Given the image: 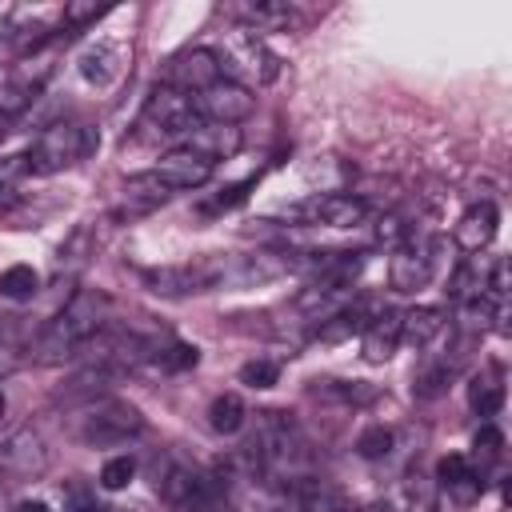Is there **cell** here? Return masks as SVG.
<instances>
[{
    "label": "cell",
    "mask_w": 512,
    "mask_h": 512,
    "mask_svg": "<svg viewBox=\"0 0 512 512\" xmlns=\"http://www.w3.org/2000/svg\"><path fill=\"white\" fill-rule=\"evenodd\" d=\"M40 292V276L32 264H12L0 272V296L8 300H32Z\"/></svg>",
    "instance_id": "26"
},
{
    "label": "cell",
    "mask_w": 512,
    "mask_h": 512,
    "mask_svg": "<svg viewBox=\"0 0 512 512\" xmlns=\"http://www.w3.org/2000/svg\"><path fill=\"white\" fill-rule=\"evenodd\" d=\"M356 452H360L364 460H384V456L392 452V432H388L384 424L364 428V432L356 436Z\"/></svg>",
    "instance_id": "28"
},
{
    "label": "cell",
    "mask_w": 512,
    "mask_h": 512,
    "mask_svg": "<svg viewBox=\"0 0 512 512\" xmlns=\"http://www.w3.org/2000/svg\"><path fill=\"white\" fill-rule=\"evenodd\" d=\"M16 512H52V508H48L44 500H20V504H16Z\"/></svg>",
    "instance_id": "37"
},
{
    "label": "cell",
    "mask_w": 512,
    "mask_h": 512,
    "mask_svg": "<svg viewBox=\"0 0 512 512\" xmlns=\"http://www.w3.org/2000/svg\"><path fill=\"white\" fill-rule=\"evenodd\" d=\"M132 476H136V460H132V456H112V460L100 468V488L120 492V488L132 484Z\"/></svg>",
    "instance_id": "29"
},
{
    "label": "cell",
    "mask_w": 512,
    "mask_h": 512,
    "mask_svg": "<svg viewBox=\"0 0 512 512\" xmlns=\"http://www.w3.org/2000/svg\"><path fill=\"white\" fill-rule=\"evenodd\" d=\"M100 16H104V8H100V4H68V8H64V16H60V28L72 36V32L88 28L92 20H100Z\"/></svg>",
    "instance_id": "34"
},
{
    "label": "cell",
    "mask_w": 512,
    "mask_h": 512,
    "mask_svg": "<svg viewBox=\"0 0 512 512\" xmlns=\"http://www.w3.org/2000/svg\"><path fill=\"white\" fill-rule=\"evenodd\" d=\"M504 376H500V368L496 364H484L476 376H472V384H468V404H472V412H480V416H496L500 412V404H504V384H500Z\"/></svg>",
    "instance_id": "21"
},
{
    "label": "cell",
    "mask_w": 512,
    "mask_h": 512,
    "mask_svg": "<svg viewBox=\"0 0 512 512\" xmlns=\"http://www.w3.org/2000/svg\"><path fill=\"white\" fill-rule=\"evenodd\" d=\"M192 108H196V116H200L204 124H232V128H236L240 120L252 116L256 96H252V88H244V84L220 76L216 84H208L204 92L192 96Z\"/></svg>",
    "instance_id": "8"
},
{
    "label": "cell",
    "mask_w": 512,
    "mask_h": 512,
    "mask_svg": "<svg viewBox=\"0 0 512 512\" xmlns=\"http://www.w3.org/2000/svg\"><path fill=\"white\" fill-rule=\"evenodd\" d=\"M188 148L204 152L212 164H216V160H228V156L240 148V128H232V124H200V128L188 136Z\"/></svg>",
    "instance_id": "20"
},
{
    "label": "cell",
    "mask_w": 512,
    "mask_h": 512,
    "mask_svg": "<svg viewBox=\"0 0 512 512\" xmlns=\"http://www.w3.org/2000/svg\"><path fill=\"white\" fill-rule=\"evenodd\" d=\"M76 440L88 448H104V444H124L128 436L144 432V416L136 404L128 400H112V396H96L80 408L76 424H72Z\"/></svg>",
    "instance_id": "6"
},
{
    "label": "cell",
    "mask_w": 512,
    "mask_h": 512,
    "mask_svg": "<svg viewBox=\"0 0 512 512\" xmlns=\"http://www.w3.org/2000/svg\"><path fill=\"white\" fill-rule=\"evenodd\" d=\"M252 452H256V460H260L264 480L296 484V480H304L308 468H312V444H308L304 428H300L288 412H260V416H256Z\"/></svg>",
    "instance_id": "2"
},
{
    "label": "cell",
    "mask_w": 512,
    "mask_h": 512,
    "mask_svg": "<svg viewBox=\"0 0 512 512\" xmlns=\"http://www.w3.org/2000/svg\"><path fill=\"white\" fill-rule=\"evenodd\" d=\"M4 408H8V400H4V392H0V416H4Z\"/></svg>",
    "instance_id": "38"
},
{
    "label": "cell",
    "mask_w": 512,
    "mask_h": 512,
    "mask_svg": "<svg viewBox=\"0 0 512 512\" xmlns=\"http://www.w3.org/2000/svg\"><path fill=\"white\" fill-rule=\"evenodd\" d=\"M204 120L196 116L192 108V96L168 88V84H156L140 108V120H136V144H156V140H180V136H192Z\"/></svg>",
    "instance_id": "4"
},
{
    "label": "cell",
    "mask_w": 512,
    "mask_h": 512,
    "mask_svg": "<svg viewBox=\"0 0 512 512\" xmlns=\"http://www.w3.org/2000/svg\"><path fill=\"white\" fill-rule=\"evenodd\" d=\"M104 512H116V508H104Z\"/></svg>",
    "instance_id": "39"
},
{
    "label": "cell",
    "mask_w": 512,
    "mask_h": 512,
    "mask_svg": "<svg viewBox=\"0 0 512 512\" xmlns=\"http://www.w3.org/2000/svg\"><path fill=\"white\" fill-rule=\"evenodd\" d=\"M168 196H172V188L160 184L152 172H140V176H128L124 180V212H152Z\"/></svg>",
    "instance_id": "22"
},
{
    "label": "cell",
    "mask_w": 512,
    "mask_h": 512,
    "mask_svg": "<svg viewBox=\"0 0 512 512\" xmlns=\"http://www.w3.org/2000/svg\"><path fill=\"white\" fill-rule=\"evenodd\" d=\"M216 52V60H220V76L224 80H236V84H268V80H276V72H280V60L264 48V40L260 36H252V32H244V28H236L228 40H224V48H212Z\"/></svg>",
    "instance_id": "7"
},
{
    "label": "cell",
    "mask_w": 512,
    "mask_h": 512,
    "mask_svg": "<svg viewBox=\"0 0 512 512\" xmlns=\"http://www.w3.org/2000/svg\"><path fill=\"white\" fill-rule=\"evenodd\" d=\"M288 216H292V220H304V224L356 228V224H364V216H368V200L356 196V192H324V196L316 192V196H308L304 204L288 208Z\"/></svg>",
    "instance_id": "9"
},
{
    "label": "cell",
    "mask_w": 512,
    "mask_h": 512,
    "mask_svg": "<svg viewBox=\"0 0 512 512\" xmlns=\"http://www.w3.org/2000/svg\"><path fill=\"white\" fill-rule=\"evenodd\" d=\"M116 60H120V52H116L112 44H96L92 52H84V60H80V72H84L88 80L104 84V80H112V76H116Z\"/></svg>",
    "instance_id": "27"
},
{
    "label": "cell",
    "mask_w": 512,
    "mask_h": 512,
    "mask_svg": "<svg viewBox=\"0 0 512 512\" xmlns=\"http://www.w3.org/2000/svg\"><path fill=\"white\" fill-rule=\"evenodd\" d=\"M0 468L12 476H40L48 468V448L32 428H16L0 440Z\"/></svg>",
    "instance_id": "13"
},
{
    "label": "cell",
    "mask_w": 512,
    "mask_h": 512,
    "mask_svg": "<svg viewBox=\"0 0 512 512\" xmlns=\"http://www.w3.org/2000/svg\"><path fill=\"white\" fill-rule=\"evenodd\" d=\"M244 188H248V184H232V188H224V192L212 200V212H228V208H236V204L244 200Z\"/></svg>",
    "instance_id": "35"
},
{
    "label": "cell",
    "mask_w": 512,
    "mask_h": 512,
    "mask_svg": "<svg viewBox=\"0 0 512 512\" xmlns=\"http://www.w3.org/2000/svg\"><path fill=\"white\" fill-rule=\"evenodd\" d=\"M496 224H500V212L492 200H476L472 208H464V216L456 220V248L460 252H484L496 236Z\"/></svg>",
    "instance_id": "16"
},
{
    "label": "cell",
    "mask_w": 512,
    "mask_h": 512,
    "mask_svg": "<svg viewBox=\"0 0 512 512\" xmlns=\"http://www.w3.org/2000/svg\"><path fill=\"white\" fill-rule=\"evenodd\" d=\"M436 248H440V240H416V236H408V240L392 252V260H388V280H392V288H396V292H416V288H424V284L432 280V272H436Z\"/></svg>",
    "instance_id": "10"
},
{
    "label": "cell",
    "mask_w": 512,
    "mask_h": 512,
    "mask_svg": "<svg viewBox=\"0 0 512 512\" xmlns=\"http://www.w3.org/2000/svg\"><path fill=\"white\" fill-rule=\"evenodd\" d=\"M444 324H448V312H444V308H432V304L412 308V312H404V320H400V340H408L412 348H428V344L444 332Z\"/></svg>",
    "instance_id": "19"
},
{
    "label": "cell",
    "mask_w": 512,
    "mask_h": 512,
    "mask_svg": "<svg viewBox=\"0 0 512 512\" xmlns=\"http://www.w3.org/2000/svg\"><path fill=\"white\" fill-rule=\"evenodd\" d=\"M500 452H504V436H500V428L484 424V428L472 436V456H476L480 464H492V460H500Z\"/></svg>",
    "instance_id": "32"
},
{
    "label": "cell",
    "mask_w": 512,
    "mask_h": 512,
    "mask_svg": "<svg viewBox=\"0 0 512 512\" xmlns=\"http://www.w3.org/2000/svg\"><path fill=\"white\" fill-rule=\"evenodd\" d=\"M212 172H216V164H212L204 152L188 148V144H180V148L164 152V156L156 160V168H152V176H156L160 184H168L172 192L200 188V184H208V180H212Z\"/></svg>",
    "instance_id": "12"
},
{
    "label": "cell",
    "mask_w": 512,
    "mask_h": 512,
    "mask_svg": "<svg viewBox=\"0 0 512 512\" xmlns=\"http://www.w3.org/2000/svg\"><path fill=\"white\" fill-rule=\"evenodd\" d=\"M216 80H220V60H216V52H212V48H184V52H176V56L168 60L160 84H168V88H176V92H184V96H196V92H204V88L216 84Z\"/></svg>",
    "instance_id": "11"
},
{
    "label": "cell",
    "mask_w": 512,
    "mask_h": 512,
    "mask_svg": "<svg viewBox=\"0 0 512 512\" xmlns=\"http://www.w3.org/2000/svg\"><path fill=\"white\" fill-rule=\"evenodd\" d=\"M16 208H20V192H12L8 184H0V216H8Z\"/></svg>",
    "instance_id": "36"
},
{
    "label": "cell",
    "mask_w": 512,
    "mask_h": 512,
    "mask_svg": "<svg viewBox=\"0 0 512 512\" xmlns=\"http://www.w3.org/2000/svg\"><path fill=\"white\" fill-rule=\"evenodd\" d=\"M232 16L244 20V32H252V36L292 24V8H288V4H236Z\"/></svg>",
    "instance_id": "24"
},
{
    "label": "cell",
    "mask_w": 512,
    "mask_h": 512,
    "mask_svg": "<svg viewBox=\"0 0 512 512\" xmlns=\"http://www.w3.org/2000/svg\"><path fill=\"white\" fill-rule=\"evenodd\" d=\"M108 324V296L80 288L64 300V308L40 328V336L32 340V360L40 364H60L68 356H76L80 348H88Z\"/></svg>",
    "instance_id": "1"
},
{
    "label": "cell",
    "mask_w": 512,
    "mask_h": 512,
    "mask_svg": "<svg viewBox=\"0 0 512 512\" xmlns=\"http://www.w3.org/2000/svg\"><path fill=\"white\" fill-rule=\"evenodd\" d=\"M44 80H48V64H36V68H32V60H28L24 68H16L12 80L0 88V116H4V120L20 116V112L44 92Z\"/></svg>",
    "instance_id": "17"
},
{
    "label": "cell",
    "mask_w": 512,
    "mask_h": 512,
    "mask_svg": "<svg viewBox=\"0 0 512 512\" xmlns=\"http://www.w3.org/2000/svg\"><path fill=\"white\" fill-rule=\"evenodd\" d=\"M400 320H404V312L384 308V312H376V316L364 324V332H360V352H364L368 364L392 360V352L400 348Z\"/></svg>",
    "instance_id": "15"
},
{
    "label": "cell",
    "mask_w": 512,
    "mask_h": 512,
    "mask_svg": "<svg viewBox=\"0 0 512 512\" xmlns=\"http://www.w3.org/2000/svg\"><path fill=\"white\" fill-rule=\"evenodd\" d=\"M404 496H408V508L412 512H436V484H428L420 472H412L404 480Z\"/></svg>",
    "instance_id": "30"
},
{
    "label": "cell",
    "mask_w": 512,
    "mask_h": 512,
    "mask_svg": "<svg viewBox=\"0 0 512 512\" xmlns=\"http://www.w3.org/2000/svg\"><path fill=\"white\" fill-rule=\"evenodd\" d=\"M276 380H280V364H272V360H248L240 368V384H248V388H272Z\"/></svg>",
    "instance_id": "33"
},
{
    "label": "cell",
    "mask_w": 512,
    "mask_h": 512,
    "mask_svg": "<svg viewBox=\"0 0 512 512\" xmlns=\"http://www.w3.org/2000/svg\"><path fill=\"white\" fill-rule=\"evenodd\" d=\"M152 484L172 512H216L228 492V472H208L164 452L152 460Z\"/></svg>",
    "instance_id": "3"
},
{
    "label": "cell",
    "mask_w": 512,
    "mask_h": 512,
    "mask_svg": "<svg viewBox=\"0 0 512 512\" xmlns=\"http://www.w3.org/2000/svg\"><path fill=\"white\" fill-rule=\"evenodd\" d=\"M288 500H292V512H348V500L340 496V488L316 476L288 484Z\"/></svg>",
    "instance_id": "18"
},
{
    "label": "cell",
    "mask_w": 512,
    "mask_h": 512,
    "mask_svg": "<svg viewBox=\"0 0 512 512\" xmlns=\"http://www.w3.org/2000/svg\"><path fill=\"white\" fill-rule=\"evenodd\" d=\"M92 248H96L92 228H88V224H80V228L60 244V256H56V280H76V276H80V268L88 264Z\"/></svg>",
    "instance_id": "23"
},
{
    "label": "cell",
    "mask_w": 512,
    "mask_h": 512,
    "mask_svg": "<svg viewBox=\"0 0 512 512\" xmlns=\"http://www.w3.org/2000/svg\"><path fill=\"white\" fill-rule=\"evenodd\" d=\"M448 376H452V360H440V364H432V368H424L420 376H416V384H412V392L416 396H436V392H444V384H448Z\"/></svg>",
    "instance_id": "31"
},
{
    "label": "cell",
    "mask_w": 512,
    "mask_h": 512,
    "mask_svg": "<svg viewBox=\"0 0 512 512\" xmlns=\"http://www.w3.org/2000/svg\"><path fill=\"white\" fill-rule=\"evenodd\" d=\"M92 148H96V132L88 124H80V120H56V124H48L36 136V144L20 160H24L28 172L48 176V172H64V168L88 160Z\"/></svg>",
    "instance_id": "5"
},
{
    "label": "cell",
    "mask_w": 512,
    "mask_h": 512,
    "mask_svg": "<svg viewBox=\"0 0 512 512\" xmlns=\"http://www.w3.org/2000/svg\"><path fill=\"white\" fill-rule=\"evenodd\" d=\"M244 420H248V408H244V400H240L236 392H224V396H216V400L208 404V424H212V432H220V436L240 432Z\"/></svg>",
    "instance_id": "25"
},
{
    "label": "cell",
    "mask_w": 512,
    "mask_h": 512,
    "mask_svg": "<svg viewBox=\"0 0 512 512\" xmlns=\"http://www.w3.org/2000/svg\"><path fill=\"white\" fill-rule=\"evenodd\" d=\"M436 488L448 492L456 504H472V500H480V492H484V472H476L468 456L452 452V456H444V460L436 464Z\"/></svg>",
    "instance_id": "14"
}]
</instances>
